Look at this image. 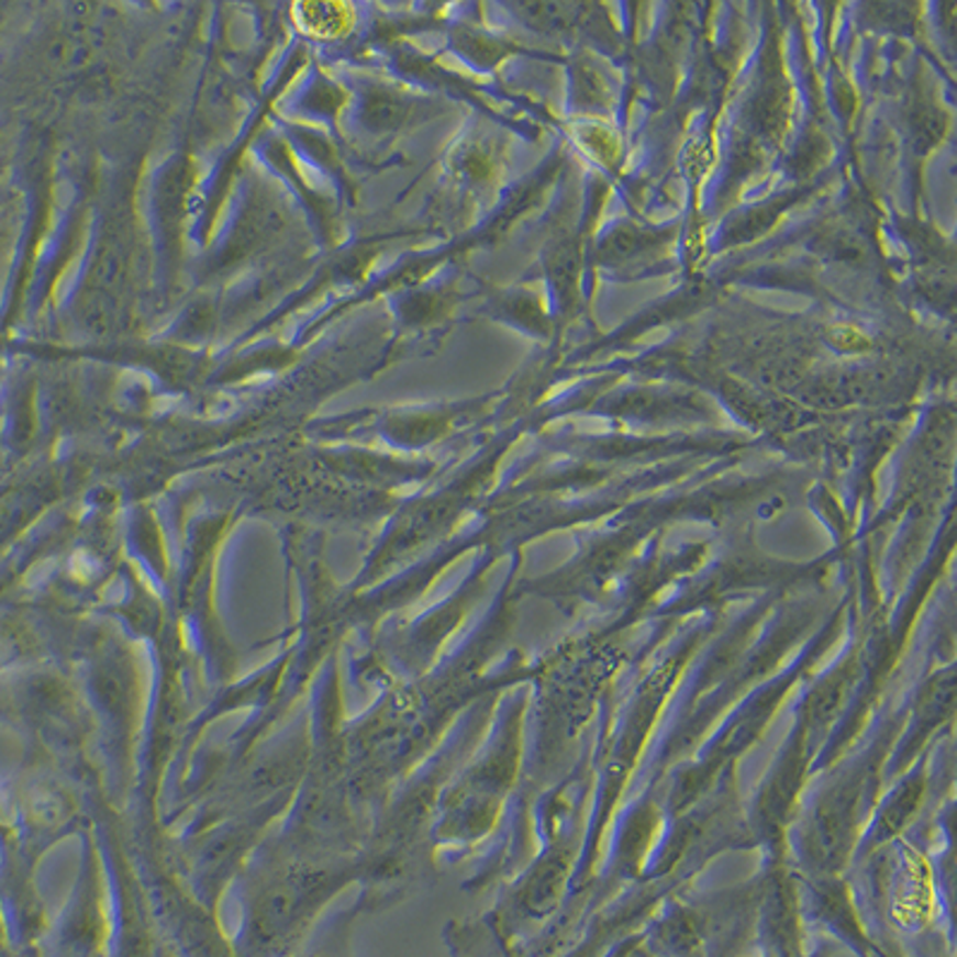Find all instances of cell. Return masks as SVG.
Wrapping results in <instances>:
<instances>
[{
  "instance_id": "obj_1",
  "label": "cell",
  "mask_w": 957,
  "mask_h": 957,
  "mask_svg": "<svg viewBox=\"0 0 957 957\" xmlns=\"http://www.w3.org/2000/svg\"><path fill=\"white\" fill-rule=\"evenodd\" d=\"M304 12H309L304 22L312 24L316 32H338L343 22L338 5H309L304 8Z\"/></svg>"
}]
</instances>
